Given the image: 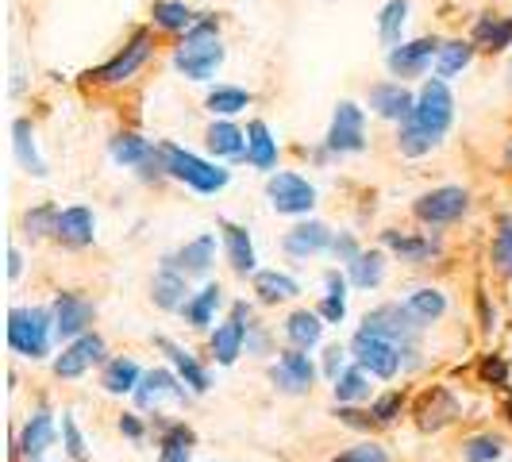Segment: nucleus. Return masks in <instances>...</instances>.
I'll return each instance as SVG.
<instances>
[{
    "instance_id": "obj_14",
    "label": "nucleus",
    "mask_w": 512,
    "mask_h": 462,
    "mask_svg": "<svg viewBox=\"0 0 512 462\" xmlns=\"http://www.w3.org/2000/svg\"><path fill=\"white\" fill-rule=\"evenodd\" d=\"M439 39H412V43H401V47H393V51L385 54V66H389V74L393 77H420L432 62H436V54H439Z\"/></svg>"
},
{
    "instance_id": "obj_47",
    "label": "nucleus",
    "mask_w": 512,
    "mask_h": 462,
    "mask_svg": "<svg viewBox=\"0 0 512 462\" xmlns=\"http://www.w3.org/2000/svg\"><path fill=\"white\" fill-rule=\"evenodd\" d=\"M405 409V401H401V393H382L374 405H370V416H374V424H389V420H397Z\"/></svg>"
},
{
    "instance_id": "obj_6",
    "label": "nucleus",
    "mask_w": 512,
    "mask_h": 462,
    "mask_svg": "<svg viewBox=\"0 0 512 462\" xmlns=\"http://www.w3.org/2000/svg\"><path fill=\"white\" fill-rule=\"evenodd\" d=\"M362 328L374 335H385L389 343H397L405 355L416 351V339L424 332V324L409 312V305H378L374 312L362 316Z\"/></svg>"
},
{
    "instance_id": "obj_5",
    "label": "nucleus",
    "mask_w": 512,
    "mask_h": 462,
    "mask_svg": "<svg viewBox=\"0 0 512 462\" xmlns=\"http://www.w3.org/2000/svg\"><path fill=\"white\" fill-rule=\"evenodd\" d=\"M470 212V193L462 185H439V189H428L424 197H416L412 205V216L424 224V228H447Z\"/></svg>"
},
{
    "instance_id": "obj_40",
    "label": "nucleus",
    "mask_w": 512,
    "mask_h": 462,
    "mask_svg": "<svg viewBox=\"0 0 512 462\" xmlns=\"http://www.w3.org/2000/svg\"><path fill=\"white\" fill-rule=\"evenodd\" d=\"M332 389H335V401H339V405L366 401V397H370V374H366L359 362H355V366H347V370L335 378Z\"/></svg>"
},
{
    "instance_id": "obj_44",
    "label": "nucleus",
    "mask_w": 512,
    "mask_h": 462,
    "mask_svg": "<svg viewBox=\"0 0 512 462\" xmlns=\"http://www.w3.org/2000/svg\"><path fill=\"white\" fill-rule=\"evenodd\" d=\"M58 212L62 208H54V205H39V208H31L24 216V228L31 239H43V235H54V228H58Z\"/></svg>"
},
{
    "instance_id": "obj_58",
    "label": "nucleus",
    "mask_w": 512,
    "mask_h": 462,
    "mask_svg": "<svg viewBox=\"0 0 512 462\" xmlns=\"http://www.w3.org/2000/svg\"><path fill=\"white\" fill-rule=\"evenodd\" d=\"M505 416H509V420H512V397H509V405H505Z\"/></svg>"
},
{
    "instance_id": "obj_7",
    "label": "nucleus",
    "mask_w": 512,
    "mask_h": 462,
    "mask_svg": "<svg viewBox=\"0 0 512 462\" xmlns=\"http://www.w3.org/2000/svg\"><path fill=\"white\" fill-rule=\"evenodd\" d=\"M351 355L359 362L366 374H374V378H397V370H401V359H405V351L397 347V343H389L385 335H374L359 328L355 339H351Z\"/></svg>"
},
{
    "instance_id": "obj_57",
    "label": "nucleus",
    "mask_w": 512,
    "mask_h": 462,
    "mask_svg": "<svg viewBox=\"0 0 512 462\" xmlns=\"http://www.w3.org/2000/svg\"><path fill=\"white\" fill-rule=\"evenodd\" d=\"M20 270H24V258H20V251H8V278H20Z\"/></svg>"
},
{
    "instance_id": "obj_55",
    "label": "nucleus",
    "mask_w": 512,
    "mask_h": 462,
    "mask_svg": "<svg viewBox=\"0 0 512 462\" xmlns=\"http://www.w3.org/2000/svg\"><path fill=\"white\" fill-rule=\"evenodd\" d=\"M335 416H339L347 428H370V424H374V416H362V412H355V409H335Z\"/></svg>"
},
{
    "instance_id": "obj_32",
    "label": "nucleus",
    "mask_w": 512,
    "mask_h": 462,
    "mask_svg": "<svg viewBox=\"0 0 512 462\" xmlns=\"http://www.w3.org/2000/svg\"><path fill=\"white\" fill-rule=\"evenodd\" d=\"M193 443H197V432L189 424H166L158 462H193Z\"/></svg>"
},
{
    "instance_id": "obj_54",
    "label": "nucleus",
    "mask_w": 512,
    "mask_h": 462,
    "mask_svg": "<svg viewBox=\"0 0 512 462\" xmlns=\"http://www.w3.org/2000/svg\"><path fill=\"white\" fill-rule=\"evenodd\" d=\"M247 355H266V332L258 324L247 328Z\"/></svg>"
},
{
    "instance_id": "obj_45",
    "label": "nucleus",
    "mask_w": 512,
    "mask_h": 462,
    "mask_svg": "<svg viewBox=\"0 0 512 462\" xmlns=\"http://www.w3.org/2000/svg\"><path fill=\"white\" fill-rule=\"evenodd\" d=\"M489 258H493L497 274L512 278V224H505V228L497 231V239H493V251H489Z\"/></svg>"
},
{
    "instance_id": "obj_33",
    "label": "nucleus",
    "mask_w": 512,
    "mask_h": 462,
    "mask_svg": "<svg viewBox=\"0 0 512 462\" xmlns=\"http://www.w3.org/2000/svg\"><path fill=\"white\" fill-rule=\"evenodd\" d=\"M139 382H143V370H139V362L135 359L104 362V374H101L104 393H135Z\"/></svg>"
},
{
    "instance_id": "obj_59",
    "label": "nucleus",
    "mask_w": 512,
    "mask_h": 462,
    "mask_svg": "<svg viewBox=\"0 0 512 462\" xmlns=\"http://www.w3.org/2000/svg\"><path fill=\"white\" fill-rule=\"evenodd\" d=\"M509 85H512V81H509Z\"/></svg>"
},
{
    "instance_id": "obj_25",
    "label": "nucleus",
    "mask_w": 512,
    "mask_h": 462,
    "mask_svg": "<svg viewBox=\"0 0 512 462\" xmlns=\"http://www.w3.org/2000/svg\"><path fill=\"white\" fill-rule=\"evenodd\" d=\"M382 243L393 251V255H401V262H416V266H424V262H432V258L443 255V247H439V239H428V235H405V231H382Z\"/></svg>"
},
{
    "instance_id": "obj_18",
    "label": "nucleus",
    "mask_w": 512,
    "mask_h": 462,
    "mask_svg": "<svg viewBox=\"0 0 512 462\" xmlns=\"http://www.w3.org/2000/svg\"><path fill=\"white\" fill-rule=\"evenodd\" d=\"M54 239L62 243V247H89L93 239H97V220H93V212L85 205H74V208H62L58 212V228H54Z\"/></svg>"
},
{
    "instance_id": "obj_2",
    "label": "nucleus",
    "mask_w": 512,
    "mask_h": 462,
    "mask_svg": "<svg viewBox=\"0 0 512 462\" xmlns=\"http://www.w3.org/2000/svg\"><path fill=\"white\" fill-rule=\"evenodd\" d=\"M224 62V43H220V27L216 20H197L185 31V39L174 51V70L189 81H208Z\"/></svg>"
},
{
    "instance_id": "obj_35",
    "label": "nucleus",
    "mask_w": 512,
    "mask_h": 462,
    "mask_svg": "<svg viewBox=\"0 0 512 462\" xmlns=\"http://www.w3.org/2000/svg\"><path fill=\"white\" fill-rule=\"evenodd\" d=\"M405 24H409V0H389L382 12H378V39H382L389 51L405 43V39H401V35H405Z\"/></svg>"
},
{
    "instance_id": "obj_29",
    "label": "nucleus",
    "mask_w": 512,
    "mask_h": 462,
    "mask_svg": "<svg viewBox=\"0 0 512 462\" xmlns=\"http://www.w3.org/2000/svg\"><path fill=\"white\" fill-rule=\"evenodd\" d=\"M247 162L255 170H274L278 166V139L270 135V128L262 120L247 124Z\"/></svg>"
},
{
    "instance_id": "obj_43",
    "label": "nucleus",
    "mask_w": 512,
    "mask_h": 462,
    "mask_svg": "<svg viewBox=\"0 0 512 462\" xmlns=\"http://www.w3.org/2000/svg\"><path fill=\"white\" fill-rule=\"evenodd\" d=\"M505 455V439L493 436V432H482V436H470L462 443V459L466 462H497Z\"/></svg>"
},
{
    "instance_id": "obj_51",
    "label": "nucleus",
    "mask_w": 512,
    "mask_h": 462,
    "mask_svg": "<svg viewBox=\"0 0 512 462\" xmlns=\"http://www.w3.org/2000/svg\"><path fill=\"white\" fill-rule=\"evenodd\" d=\"M316 312H320V316H324L328 324H339V320L347 316V301H343V297H324V301H320V308H316Z\"/></svg>"
},
{
    "instance_id": "obj_12",
    "label": "nucleus",
    "mask_w": 512,
    "mask_h": 462,
    "mask_svg": "<svg viewBox=\"0 0 512 462\" xmlns=\"http://www.w3.org/2000/svg\"><path fill=\"white\" fill-rule=\"evenodd\" d=\"M270 382L278 385L282 393H289V397L308 393L312 382H316V366L308 359V351H297V347L282 351V359L270 366Z\"/></svg>"
},
{
    "instance_id": "obj_16",
    "label": "nucleus",
    "mask_w": 512,
    "mask_h": 462,
    "mask_svg": "<svg viewBox=\"0 0 512 462\" xmlns=\"http://www.w3.org/2000/svg\"><path fill=\"white\" fill-rule=\"evenodd\" d=\"M189 393L193 389H185L178 370H147L139 389H135V401H139V409H158V401H166V397L189 401Z\"/></svg>"
},
{
    "instance_id": "obj_22",
    "label": "nucleus",
    "mask_w": 512,
    "mask_h": 462,
    "mask_svg": "<svg viewBox=\"0 0 512 462\" xmlns=\"http://www.w3.org/2000/svg\"><path fill=\"white\" fill-rule=\"evenodd\" d=\"M332 231H328V224H320V220H301L293 231H285L282 247L285 255L293 258H308V255H320V251H328L332 247Z\"/></svg>"
},
{
    "instance_id": "obj_26",
    "label": "nucleus",
    "mask_w": 512,
    "mask_h": 462,
    "mask_svg": "<svg viewBox=\"0 0 512 462\" xmlns=\"http://www.w3.org/2000/svg\"><path fill=\"white\" fill-rule=\"evenodd\" d=\"M220 231H224V251H228V262L235 274H258V258H255V243H251V231L239 228V224H231V220H224L220 224Z\"/></svg>"
},
{
    "instance_id": "obj_28",
    "label": "nucleus",
    "mask_w": 512,
    "mask_h": 462,
    "mask_svg": "<svg viewBox=\"0 0 512 462\" xmlns=\"http://www.w3.org/2000/svg\"><path fill=\"white\" fill-rule=\"evenodd\" d=\"M205 147L216 158H247V131H239L231 120H216L205 131Z\"/></svg>"
},
{
    "instance_id": "obj_13",
    "label": "nucleus",
    "mask_w": 512,
    "mask_h": 462,
    "mask_svg": "<svg viewBox=\"0 0 512 462\" xmlns=\"http://www.w3.org/2000/svg\"><path fill=\"white\" fill-rule=\"evenodd\" d=\"M93 316H97V305L77 297V293H58L54 297V335L66 339V343H74L77 335L89 332Z\"/></svg>"
},
{
    "instance_id": "obj_4",
    "label": "nucleus",
    "mask_w": 512,
    "mask_h": 462,
    "mask_svg": "<svg viewBox=\"0 0 512 462\" xmlns=\"http://www.w3.org/2000/svg\"><path fill=\"white\" fill-rule=\"evenodd\" d=\"M162 162H166V178L185 181L197 193H220L231 181V174L224 166L205 162V158H197L193 151H181L174 143H162Z\"/></svg>"
},
{
    "instance_id": "obj_15",
    "label": "nucleus",
    "mask_w": 512,
    "mask_h": 462,
    "mask_svg": "<svg viewBox=\"0 0 512 462\" xmlns=\"http://www.w3.org/2000/svg\"><path fill=\"white\" fill-rule=\"evenodd\" d=\"M104 362V339L97 332H85L77 335L74 343L62 347V355L54 359V374L58 378H81L89 366Z\"/></svg>"
},
{
    "instance_id": "obj_36",
    "label": "nucleus",
    "mask_w": 512,
    "mask_h": 462,
    "mask_svg": "<svg viewBox=\"0 0 512 462\" xmlns=\"http://www.w3.org/2000/svg\"><path fill=\"white\" fill-rule=\"evenodd\" d=\"M347 278L355 289H378L385 282V255L382 251H362L355 262H347Z\"/></svg>"
},
{
    "instance_id": "obj_46",
    "label": "nucleus",
    "mask_w": 512,
    "mask_h": 462,
    "mask_svg": "<svg viewBox=\"0 0 512 462\" xmlns=\"http://www.w3.org/2000/svg\"><path fill=\"white\" fill-rule=\"evenodd\" d=\"M62 439H66V455L74 462H85L89 459V451H85V436H81V428H77V420L70 412H62Z\"/></svg>"
},
{
    "instance_id": "obj_10",
    "label": "nucleus",
    "mask_w": 512,
    "mask_h": 462,
    "mask_svg": "<svg viewBox=\"0 0 512 462\" xmlns=\"http://www.w3.org/2000/svg\"><path fill=\"white\" fill-rule=\"evenodd\" d=\"M247 328H251V305L247 301H235L231 305V316L212 332V359L220 362V366H231V362L243 355V347H247Z\"/></svg>"
},
{
    "instance_id": "obj_21",
    "label": "nucleus",
    "mask_w": 512,
    "mask_h": 462,
    "mask_svg": "<svg viewBox=\"0 0 512 462\" xmlns=\"http://www.w3.org/2000/svg\"><path fill=\"white\" fill-rule=\"evenodd\" d=\"M154 347H158V351L170 359V366L178 370V378L189 385L193 393H208V385H212V382H208V370L197 359H193V351H185L181 343L166 339V335H158V339H154Z\"/></svg>"
},
{
    "instance_id": "obj_3",
    "label": "nucleus",
    "mask_w": 512,
    "mask_h": 462,
    "mask_svg": "<svg viewBox=\"0 0 512 462\" xmlns=\"http://www.w3.org/2000/svg\"><path fill=\"white\" fill-rule=\"evenodd\" d=\"M54 332V308H12L8 312V347L20 359H47Z\"/></svg>"
},
{
    "instance_id": "obj_34",
    "label": "nucleus",
    "mask_w": 512,
    "mask_h": 462,
    "mask_svg": "<svg viewBox=\"0 0 512 462\" xmlns=\"http://www.w3.org/2000/svg\"><path fill=\"white\" fill-rule=\"evenodd\" d=\"M220 305H224V289H220V285H205L201 293L189 297V305L181 308V316H185V324H193V328H208Z\"/></svg>"
},
{
    "instance_id": "obj_9",
    "label": "nucleus",
    "mask_w": 512,
    "mask_h": 462,
    "mask_svg": "<svg viewBox=\"0 0 512 462\" xmlns=\"http://www.w3.org/2000/svg\"><path fill=\"white\" fill-rule=\"evenodd\" d=\"M328 151L332 154H359L366 151V112L355 101L335 104L332 128H328Z\"/></svg>"
},
{
    "instance_id": "obj_37",
    "label": "nucleus",
    "mask_w": 512,
    "mask_h": 462,
    "mask_svg": "<svg viewBox=\"0 0 512 462\" xmlns=\"http://www.w3.org/2000/svg\"><path fill=\"white\" fill-rule=\"evenodd\" d=\"M255 293L266 301V305H278V301H289L301 293L297 278H289L282 270H258L255 274Z\"/></svg>"
},
{
    "instance_id": "obj_49",
    "label": "nucleus",
    "mask_w": 512,
    "mask_h": 462,
    "mask_svg": "<svg viewBox=\"0 0 512 462\" xmlns=\"http://www.w3.org/2000/svg\"><path fill=\"white\" fill-rule=\"evenodd\" d=\"M332 255L339 258V262H355V258L362 255V247L355 243V235H347V231H343V235H335L332 239Z\"/></svg>"
},
{
    "instance_id": "obj_30",
    "label": "nucleus",
    "mask_w": 512,
    "mask_h": 462,
    "mask_svg": "<svg viewBox=\"0 0 512 462\" xmlns=\"http://www.w3.org/2000/svg\"><path fill=\"white\" fill-rule=\"evenodd\" d=\"M12 151H16V162L24 166L27 174L47 178V162L39 158V147H35V128H31L27 120H16V124H12Z\"/></svg>"
},
{
    "instance_id": "obj_23",
    "label": "nucleus",
    "mask_w": 512,
    "mask_h": 462,
    "mask_svg": "<svg viewBox=\"0 0 512 462\" xmlns=\"http://www.w3.org/2000/svg\"><path fill=\"white\" fill-rule=\"evenodd\" d=\"M54 412L47 405H39V409L31 412V420L24 424V432H20V455L31 462H39L47 455V447L54 443Z\"/></svg>"
},
{
    "instance_id": "obj_39",
    "label": "nucleus",
    "mask_w": 512,
    "mask_h": 462,
    "mask_svg": "<svg viewBox=\"0 0 512 462\" xmlns=\"http://www.w3.org/2000/svg\"><path fill=\"white\" fill-rule=\"evenodd\" d=\"M409 312L428 328V324H436L439 316L447 312V293L443 289H432V285H424V289H416V293H409Z\"/></svg>"
},
{
    "instance_id": "obj_41",
    "label": "nucleus",
    "mask_w": 512,
    "mask_h": 462,
    "mask_svg": "<svg viewBox=\"0 0 512 462\" xmlns=\"http://www.w3.org/2000/svg\"><path fill=\"white\" fill-rule=\"evenodd\" d=\"M151 16L154 27H162V31H189L197 24V16H193V8L185 0H158L151 8Z\"/></svg>"
},
{
    "instance_id": "obj_24",
    "label": "nucleus",
    "mask_w": 512,
    "mask_h": 462,
    "mask_svg": "<svg viewBox=\"0 0 512 462\" xmlns=\"http://www.w3.org/2000/svg\"><path fill=\"white\" fill-rule=\"evenodd\" d=\"M416 416H420V428H424V432H439V428H447V424L459 416V401L451 397V389L436 385V389H428V393L420 397Z\"/></svg>"
},
{
    "instance_id": "obj_53",
    "label": "nucleus",
    "mask_w": 512,
    "mask_h": 462,
    "mask_svg": "<svg viewBox=\"0 0 512 462\" xmlns=\"http://www.w3.org/2000/svg\"><path fill=\"white\" fill-rule=\"evenodd\" d=\"M324 285H328V297H343V301H347V285H351V278H343L339 270H328V274H324Z\"/></svg>"
},
{
    "instance_id": "obj_27",
    "label": "nucleus",
    "mask_w": 512,
    "mask_h": 462,
    "mask_svg": "<svg viewBox=\"0 0 512 462\" xmlns=\"http://www.w3.org/2000/svg\"><path fill=\"white\" fill-rule=\"evenodd\" d=\"M320 335H324V316H320V312L297 308V312L285 320V339H289V347H297V351H312V347L320 343Z\"/></svg>"
},
{
    "instance_id": "obj_52",
    "label": "nucleus",
    "mask_w": 512,
    "mask_h": 462,
    "mask_svg": "<svg viewBox=\"0 0 512 462\" xmlns=\"http://www.w3.org/2000/svg\"><path fill=\"white\" fill-rule=\"evenodd\" d=\"M482 378H486V382L505 385V382H509V366H505L501 359H486V362H482Z\"/></svg>"
},
{
    "instance_id": "obj_17",
    "label": "nucleus",
    "mask_w": 512,
    "mask_h": 462,
    "mask_svg": "<svg viewBox=\"0 0 512 462\" xmlns=\"http://www.w3.org/2000/svg\"><path fill=\"white\" fill-rule=\"evenodd\" d=\"M370 108H374V116H382L389 124H405L416 108V97L401 81H382L370 89Z\"/></svg>"
},
{
    "instance_id": "obj_31",
    "label": "nucleus",
    "mask_w": 512,
    "mask_h": 462,
    "mask_svg": "<svg viewBox=\"0 0 512 462\" xmlns=\"http://www.w3.org/2000/svg\"><path fill=\"white\" fill-rule=\"evenodd\" d=\"M474 39H451V43H443L436 54V77L443 81H451V77H459L470 62H474Z\"/></svg>"
},
{
    "instance_id": "obj_1",
    "label": "nucleus",
    "mask_w": 512,
    "mask_h": 462,
    "mask_svg": "<svg viewBox=\"0 0 512 462\" xmlns=\"http://www.w3.org/2000/svg\"><path fill=\"white\" fill-rule=\"evenodd\" d=\"M455 124V97L447 89L443 77H428L416 93V108L412 116L397 131V151L405 158H420V154L436 151L443 135Z\"/></svg>"
},
{
    "instance_id": "obj_38",
    "label": "nucleus",
    "mask_w": 512,
    "mask_h": 462,
    "mask_svg": "<svg viewBox=\"0 0 512 462\" xmlns=\"http://www.w3.org/2000/svg\"><path fill=\"white\" fill-rule=\"evenodd\" d=\"M474 47H482V51H509L512 47V16L509 20H497V16H486V20H478L474 24Z\"/></svg>"
},
{
    "instance_id": "obj_8",
    "label": "nucleus",
    "mask_w": 512,
    "mask_h": 462,
    "mask_svg": "<svg viewBox=\"0 0 512 462\" xmlns=\"http://www.w3.org/2000/svg\"><path fill=\"white\" fill-rule=\"evenodd\" d=\"M266 197H270L274 212H282V216H308V212L316 208V189H312L301 174H289V170L270 174Z\"/></svg>"
},
{
    "instance_id": "obj_11",
    "label": "nucleus",
    "mask_w": 512,
    "mask_h": 462,
    "mask_svg": "<svg viewBox=\"0 0 512 462\" xmlns=\"http://www.w3.org/2000/svg\"><path fill=\"white\" fill-rule=\"evenodd\" d=\"M147 58H151V31H135L128 47L112 54L101 70H93L89 81H97V85H120V81L135 77V70H139Z\"/></svg>"
},
{
    "instance_id": "obj_56",
    "label": "nucleus",
    "mask_w": 512,
    "mask_h": 462,
    "mask_svg": "<svg viewBox=\"0 0 512 462\" xmlns=\"http://www.w3.org/2000/svg\"><path fill=\"white\" fill-rule=\"evenodd\" d=\"M120 432L128 439H143V424H139V416H120Z\"/></svg>"
},
{
    "instance_id": "obj_19",
    "label": "nucleus",
    "mask_w": 512,
    "mask_h": 462,
    "mask_svg": "<svg viewBox=\"0 0 512 462\" xmlns=\"http://www.w3.org/2000/svg\"><path fill=\"white\" fill-rule=\"evenodd\" d=\"M162 262H170L185 278H205L208 270H212V262H216V239H212V235H197V239H189L181 251L162 258Z\"/></svg>"
},
{
    "instance_id": "obj_50",
    "label": "nucleus",
    "mask_w": 512,
    "mask_h": 462,
    "mask_svg": "<svg viewBox=\"0 0 512 462\" xmlns=\"http://www.w3.org/2000/svg\"><path fill=\"white\" fill-rule=\"evenodd\" d=\"M343 362H347V351H343L339 343H335V347H328V351H324V378H328V382H335V378H339V374L347 370Z\"/></svg>"
},
{
    "instance_id": "obj_48",
    "label": "nucleus",
    "mask_w": 512,
    "mask_h": 462,
    "mask_svg": "<svg viewBox=\"0 0 512 462\" xmlns=\"http://www.w3.org/2000/svg\"><path fill=\"white\" fill-rule=\"evenodd\" d=\"M332 462H389V455L378 443H359V447H347L343 455H335Z\"/></svg>"
},
{
    "instance_id": "obj_20",
    "label": "nucleus",
    "mask_w": 512,
    "mask_h": 462,
    "mask_svg": "<svg viewBox=\"0 0 512 462\" xmlns=\"http://www.w3.org/2000/svg\"><path fill=\"white\" fill-rule=\"evenodd\" d=\"M189 278L181 274V270H174L170 262H162V270L154 274L151 282V301L158 308H166V312H181V308L189 305Z\"/></svg>"
},
{
    "instance_id": "obj_42",
    "label": "nucleus",
    "mask_w": 512,
    "mask_h": 462,
    "mask_svg": "<svg viewBox=\"0 0 512 462\" xmlns=\"http://www.w3.org/2000/svg\"><path fill=\"white\" fill-rule=\"evenodd\" d=\"M251 104V93L247 89H239V85H216L212 93L205 97V108L212 112V116H235V112H243Z\"/></svg>"
}]
</instances>
